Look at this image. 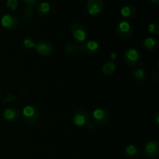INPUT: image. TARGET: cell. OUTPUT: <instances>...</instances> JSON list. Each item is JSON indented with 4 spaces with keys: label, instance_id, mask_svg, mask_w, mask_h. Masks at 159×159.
<instances>
[{
    "label": "cell",
    "instance_id": "obj_16",
    "mask_svg": "<svg viewBox=\"0 0 159 159\" xmlns=\"http://www.w3.org/2000/svg\"><path fill=\"white\" fill-rule=\"evenodd\" d=\"M123 152L126 156L130 157V158H134L139 155V149L136 146L130 144L124 148Z\"/></svg>",
    "mask_w": 159,
    "mask_h": 159
},
{
    "label": "cell",
    "instance_id": "obj_18",
    "mask_svg": "<svg viewBox=\"0 0 159 159\" xmlns=\"http://www.w3.org/2000/svg\"><path fill=\"white\" fill-rule=\"evenodd\" d=\"M116 70V65L113 61H108L103 65L102 68V71L106 75L113 74Z\"/></svg>",
    "mask_w": 159,
    "mask_h": 159
},
{
    "label": "cell",
    "instance_id": "obj_11",
    "mask_svg": "<svg viewBox=\"0 0 159 159\" xmlns=\"http://www.w3.org/2000/svg\"><path fill=\"white\" fill-rule=\"evenodd\" d=\"M74 124L78 127H83L85 124H88L89 114L85 110H79L75 113L73 116Z\"/></svg>",
    "mask_w": 159,
    "mask_h": 159
},
{
    "label": "cell",
    "instance_id": "obj_21",
    "mask_svg": "<svg viewBox=\"0 0 159 159\" xmlns=\"http://www.w3.org/2000/svg\"><path fill=\"white\" fill-rule=\"evenodd\" d=\"M148 30L151 34H155V35H158L159 34V26L158 23H151L148 26Z\"/></svg>",
    "mask_w": 159,
    "mask_h": 159
},
{
    "label": "cell",
    "instance_id": "obj_28",
    "mask_svg": "<svg viewBox=\"0 0 159 159\" xmlns=\"http://www.w3.org/2000/svg\"><path fill=\"white\" fill-rule=\"evenodd\" d=\"M0 97H1V93H0Z\"/></svg>",
    "mask_w": 159,
    "mask_h": 159
},
{
    "label": "cell",
    "instance_id": "obj_7",
    "mask_svg": "<svg viewBox=\"0 0 159 159\" xmlns=\"http://www.w3.org/2000/svg\"><path fill=\"white\" fill-rule=\"evenodd\" d=\"M81 51L85 55H95L99 50V43L96 40H89L83 43L80 48Z\"/></svg>",
    "mask_w": 159,
    "mask_h": 159
},
{
    "label": "cell",
    "instance_id": "obj_22",
    "mask_svg": "<svg viewBox=\"0 0 159 159\" xmlns=\"http://www.w3.org/2000/svg\"><path fill=\"white\" fill-rule=\"evenodd\" d=\"M6 6L11 10H16L19 6L18 0H7Z\"/></svg>",
    "mask_w": 159,
    "mask_h": 159
},
{
    "label": "cell",
    "instance_id": "obj_15",
    "mask_svg": "<svg viewBox=\"0 0 159 159\" xmlns=\"http://www.w3.org/2000/svg\"><path fill=\"white\" fill-rule=\"evenodd\" d=\"M134 79L138 85H143L145 82L146 75L142 68H136L134 71Z\"/></svg>",
    "mask_w": 159,
    "mask_h": 159
},
{
    "label": "cell",
    "instance_id": "obj_12",
    "mask_svg": "<svg viewBox=\"0 0 159 159\" xmlns=\"http://www.w3.org/2000/svg\"><path fill=\"white\" fill-rule=\"evenodd\" d=\"M137 12H138V9L136 6L131 3L125 5L120 9L121 16L125 19H132L136 16Z\"/></svg>",
    "mask_w": 159,
    "mask_h": 159
},
{
    "label": "cell",
    "instance_id": "obj_13",
    "mask_svg": "<svg viewBox=\"0 0 159 159\" xmlns=\"http://www.w3.org/2000/svg\"><path fill=\"white\" fill-rule=\"evenodd\" d=\"M20 116V113L17 109L15 108H7L5 110L3 113V117L7 121H13L16 120Z\"/></svg>",
    "mask_w": 159,
    "mask_h": 159
},
{
    "label": "cell",
    "instance_id": "obj_2",
    "mask_svg": "<svg viewBox=\"0 0 159 159\" xmlns=\"http://www.w3.org/2000/svg\"><path fill=\"white\" fill-rule=\"evenodd\" d=\"M144 156L149 159H155L158 156L159 143L158 141H150L146 143L143 151Z\"/></svg>",
    "mask_w": 159,
    "mask_h": 159
},
{
    "label": "cell",
    "instance_id": "obj_25",
    "mask_svg": "<svg viewBox=\"0 0 159 159\" xmlns=\"http://www.w3.org/2000/svg\"><path fill=\"white\" fill-rule=\"evenodd\" d=\"M152 80H154V81H158V79H159V76H158V73L154 72L153 74L152 75Z\"/></svg>",
    "mask_w": 159,
    "mask_h": 159
},
{
    "label": "cell",
    "instance_id": "obj_5",
    "mask_svg": "<svg viewBox=\"0 0 159 159\" xmlns=\"http://www.w3.org/2000/svg\"><path fill=\"white\" fill-rule=\"evenodd\" d=\"M103 0H88L86 4L87 10L92 16H96L102 13L104 9Z\"/></svg>",
    "mask_w": 159,
    "mask_h": 159
},
{
    "label": "cell",
    "instance_id": "obj_14",
    "mask_svg": "<svg viewBox=\"0 0 159 159\" xmlns=\"http://www.w3.org/2000/svg\"><path fill=\"white\" fill-rule=\"evenodd\" d=\"M143 48L148 51H152V50H155L158 48V40L155 38L152 37H146L143 41Z\"/></svg>",
    "mask_w": 159,
    "mask_h": 159
},
{
    "label": "cell",
    "instance_id": "obj_8",
    "mask_svg": "<svg viewBox=\"0 0 159 159\" xmlns=\"http://www.w3.org/2000/svg\"><path fill=\"white\" fill-rule=\"evenodd\" d=\"M36 51L40 55L49 56L53 51V46L50 42L46 40L39 41L35 46Z\"/></svg>",
    "mask_w": 159,
    "mask_h": 159
},
{
    "label": "cell",
    "instance_id": "obj_23",
    "mask_svg": "<svg viewBox=\"0 0 159 159\" xmlns=\"http://www.w3.org/2000/svg\"><path fill=\"white\" fill-rule=\"evenodd\" d=\"M25 5L27 6H32L38 2V0H22Z\"/></svg>",
    "mask_w": 159,
    "mask_h": 159
},
{
    "label": "cell",
    "instance_id": "obj_3",
    "mask_svg": "<svg viewBox=\"0 0 159 159\" xmlns=\"http://www.w3.org/2000/svg\"><path fill=\"white\" fill-rule=\"evenodd\" d=\"M23 116L25 121L30 124H34L37 122L39 119L38 110L32 106H26L23 110Z\"/></svg>",
    "mask_w": 159,
    "mask_h": 159
},
{
    "label": "cell",
    "instance_id": "obj_4",
    "mask_svg": "<svg viewBox=\"0 0 159 159\" xmlns=\"http://www.w3.org/2000/svg\"><path fill=\"white\" fill-rule=\"evenodd\" d=\"M71 34L75 40L78 42H83L87 37V32L85 28L82 23H75L71 25Z\"/></svg>",
    "mask_w": 159,
    "mask_h": 159
},
{
    "label": "cell",
    "instance_id": "obj_27",
    "mask_svg": "<svg viewBox=\"0 0 159 159\" xmlns=\"http://www.w3.org/2000/svg\"><path fill=\"white\" fill-rule=\"evenodd\" d=\"M151 2H152L153 3H155V4L158 5L159 3V0H150Z\"/></svg>",
    "mask_w": 159,
    "mask_h": 159
},
{
    "label": "cell",
    "instance_id": "obj_24",
    "mask_svg": "<svg viewBox=\"0 0 159 159\" xmlns=\"http://www.w3.org/2000/svg\"><path fill=\"white\" fill-rule=\"evenodd\" d=\"M153 120H154V122L155 123V124L158 126V123H159V113H158V112H156V113H155V116H154V117H153Z\"/></svg>",
    "mask_w": 159,
    "mask_h": 159
},
{
    "label": "cell",
    "instance_id": "obj_6",
    "mask_svg": "<svg viewBox=\"0 0 159 159\" xmlns=\"http://www.w3.org/2000/svg\"><path fill=\"white\" fill-rule=\"evenodd\" d=\"M116 30L118 35L123 39L130 38L132 34H133V30H132L130 23L127 21H124V20L120 22L119 24L116 26Z\"/></svg>",
    "mask_w": 159,
    "mask_h": 159
},
{
    "label": "cell",
    "instance_id": "obj_1",
    "mask_svg": "<svg viewBox=\"0 0 159 159\" xmlns=\"http://www.w3.org/2000/svg\"><path fill=\"white\" fill-rule=\"evenodd\" d=\"M141 56L139 52L134 48H128L124 54V60L127 66L134 67L139 62Z\"/></svg>",
    "mask_w": 159,
    "mask_h": 159
},
{
    "label": "cell",
    "instance_id": "obj_19",
    "mask_svg": "<svg viewBox=\"0 0 159 159\" xmlns=\"http://www.w3.org/2000/svg\"><path fill=\"white\" fill-rule=\"evenodd\" d=\"M65 51L68 55H74L78 51V48L73 43H68L65 45Z\"/></svg>",
    "mask_w": 159,
    "mask_h": 159
},
{
    "label": "cell",
    "instance_id": "obj_10",
    "mask_svg": "<svg viewBox=\"0 0 159 159\" xmlns=\"http://www.w3.org/2000/svg\"><path fill=\"white\" fill-rule=\"evenodd\" d=\"M1 23L2 26L4 28L12 30L17 26L18 22H17L15 16H13L12 14H6L2 17Z\"/></svg>",
    "mask_w": 159,
    "mask_h": 159
},
{
    "label": "cell",
    "instance_id": "obj_20",
    "mask_svg": "<svg viewBox=\"0 0 159 159\" xmlns=\"http://www.w3.org/2000/svg\"><path fill=\"white\" fill-rule=\"evenodd\" d=\"M23 45H24L25 48H29V49L30 48H35V46H36L35 42L33 40V39L30 38V37H26V38H25L24 40H23Z\"/></svg>",
    "mask_w": 159,
    "mask_h": 159
},
{
    "label": "cell",
    "instance_id": "obj_17",
    "mask_svg": "<svg viewBox=\"0 0 159 159\" xmlns=\"http://www.w3.org/2000/svg\"><path fill=\"white\" fill-rule=\"evenodd\" d=\"M51 10V6L48 2H42L37 6V12L39 15L44 16Z\"/></svg>",
    "mask_w": 159,
    "mask_h": 159
},
{
    "label": "cell",
    "instance_id": "obj_26",
    "mask_svg": "<svg viewBox=\"0 0 159 159\" xmlns=\"http://www.w3.org/2000/svg\"><path fill=\"white\" fill-rule=\"evenodd\" d=\"M110 57H111L112 59H115L116 57V52H113L111 54V55H110Z\"/></svg>",
    "mask_w": 159,
    "mask_h": 159
},
{
    "label": "cell",
    "instance_id": "obj_9",
    "mask_svg": "<svg viewBox=\"0 0 159 159\" xmlns=\"http://www.w3.org/2000/svg\"><path fill=\"white\" fill-rule=\"evenodd\" d=\"M93 119L96 124L99 125L107 124L109 120V114L106 110L102 109H96L93 113Z\"/></svg>",
    "mask_w": 159,
    "mask_h": 159
}]
</instances>
